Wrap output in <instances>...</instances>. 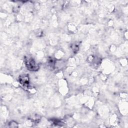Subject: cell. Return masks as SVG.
I'll use <instances>...</instances> for the list:
<instances>
[{
  "label": "cell",
  "mask_w": 128,
  "mask_h": 128,
  "mask_svg": "<svg viewBox=\"0 0 128 128\" xmlns=\"http://www.w3.org/2000/svg\"><path fill=\"white\" fill-rule=\"evenodd\" d=\"M26 64L28 68L31 70H36L38 68L37 65L32 58L28 60V61L26 62Z\"/></svg>",
  "instance_id": "cell-1"
}]
</instances>
